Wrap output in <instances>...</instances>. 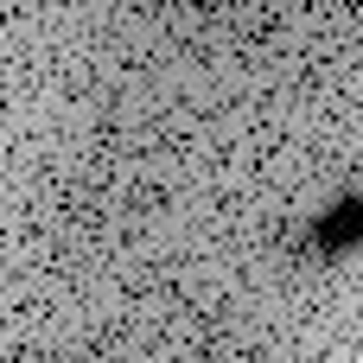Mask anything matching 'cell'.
Returning <instances> with one entry per match:
<instances>
[{"instance_id":"cell-1","label":"cell","mask_w":363,"mask_h":363,"mask_svg":"<svg viewBox=\"0 0 363 363\" xmlns=\"http://www.w3.org/2000/svg\"><path fill=\"white\" fill-rule=\"evenodd\" d=\"M313 236H319V249H325V255H338V249H351V242L363 236V204H338V211H325Z\"/></svg>"}]
</instances>
